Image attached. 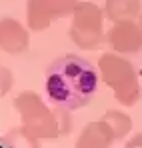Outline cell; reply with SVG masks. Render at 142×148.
Instances as JSON below:
<instances>
[{"label":"cell","mask_w":142,"mask_h":148,"mask_svg":"<svg viewBox=\"0 0 142 148\" xmlns=\"http://www.w3.org/2000/svg\"><path fill=\"white\" fill-rule=\"evenodd\" d=\"M44 92L48 102L62 110L82 108L98 92V70L86 58L64 54L46 68Z\"/></svg>","instance_id":"1"},{"label":"cell","mask_w":142,"mask_h":148,"mask_svg":"<svg viewBox=\"0 0 142 148\" xmlns=\"http://www.w3.org/2000/svg\"><path fill=\"white\" fill-rule=\"evenodd\" d=\"M10 86H12V74H10V70L0 68V96L6 94L10 90Z\"/></svg>","instance_id":"8"},{"label":"cell","mask_w":142,"mask_h":148,"mask_svg":"<svg viewBox=\"0 0 142 148\" xmlns=\"http://www.w3.org/2000/svg\"><path fill=\"white\" fill-rule=\"evenodd\" d=\"M76 4V0H28V26L32 30H44L52 20L72 14Z\"/></svg>","instance_id":"4"},{"label":"cell","mask_w":142,"mask_h":148,"mask_svg":"<svg viewBox=\"0 0 142 148\" xmlns=\"http://www.w3.org/2000/svg\"><path fill=\"white\" fill-rule=\"evenodd\" d=\"M70 38L80 48H96L102 44V10L92 2H80L74 8Z\"/></svg>","instance_id":"3"},{"label":"cell","mask_w":142,"mask_h":148,"mask_svg":"<svg viewBox=\"0 0 142 148\" xmlns=\"http://www.w3.org/2000/svg\"><path fill=\"white\" fill-rule=\"evenodd\" d=\"M110 46L120 54H132L142 48V28L134 20H120L106 34Z\"/></svg>","instance_id":"5"},{"label":"cell","mask_w":142,"mask_h":148,"mask_svg":"<svg viewBox=\"0 0 142 148\" xmlns=\"http://www.w3.org/2000/svg\"><path fill=\"white\" fill-rule=\"evenodd\" d=\"M104 12L112 22L134 20L140 12V0H106Z\"/></svg>","instance_id":"7"},{"label":"cell","mask_w":142,"mask_h":148,"mask_svg":"<svg viewBox=\"0 0 142 148\" xmlns=\"http://www.w3.org/2000/svg\"><path fill=\"white\" fill-rule=\"evenodd\" d=\"M140 28H142V14H140Z\"/></svg>","instance_id":"9"},{"label":"cell","mask_w":142,"mask_h":148,"mask_svg":"<svg viewBox=\"0 0 142 148\" xmlns=\"http://www.w3.org/2000/svg\"><path fill=\"white\" fill-rule=\"evenodd\" d=\"M100 70L104 82L114 90V96L118 98V102L126 106H132L138 102L140 84H138L134 66L128 60L118 58L116 54H104L100 58Z\"/></svg>","instance_id":"2"},{"label":"cell","mask_w":142,"mask_h":148,"mask_svg":"<svg viewBox=\"0 0 142 148\" xmlns=\"http://www.w3.org/2000/svg\"><path fill=\"white\" fill-rule=\"evenodd\" d=\"M0 48L10 54H20L28 48V32L12 18L0 20Z\"/></svg>","instance_id":"6"}]
</instances>
